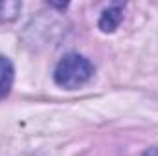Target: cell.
Listing matches in <instances>:
<instances>
[{"mask_svg":"<svg viewBox=\"0 0 158 156\" xmlns=\"http://www.w3.org/2000/svg\"><path fill=\"white\" fill-rule=\"evenodd\" d=\"M123 20V9L121 6H112L109 9H105L101 13V18H99V28L109 33V31H114L119 26V22Z\"/></svg>","mask_w":158,"mask_h":156,"instance_id":"7a4b0ae2","label":"cell"},{"mask_svg":"<svg viewBox=\"0 0 158 156\" xmlns=\"http://www.w3.org/2000/svg\"><path fill=\"white\" fill-rule=\"evenodd\" d=\"M13 84V64L7 57L0 55V99L6 97Z\"/></svg>","mask_w":158,"mask_h":156,"instance_id":"3957f363","label":"cell"},{"mask_svg":"<svg viewBox=\"0 0 158 156\" xmlns=\"http://www.w3.org/2000/svg\"><path fill=\"white\" fill-rule=\"evenodd\" d=\"M143 156H158V147H149V149L143 153Z\"/></svg>","mask_w":158,"mask_h":156,"instance_id":"5b68a950","label":"cell"},{"mask_svg":"<svg viewBox=\"0 0 158 156\" xmlns=\"http://www.w3.org/2000/svg\"><path fill=\"white\" fill-rule=\"evenodd\" d=\"M22 4L19 0H0V22H11L19 17Z\"/></svg>","mask_w":158,"mask_h":156,"instance_id":"277c9868","label":"cell"},{"mask_svg":"<svg viewBox=\"0 0 158 156\" xmlns=\"http://www.w3.org/2000/svg\"><path fill=\"white\" fill-rule=\"evenodd\" d=\"M94 76V66L88 59H85L79 53H68L64 55L53 72V79L59 86L74 90L83 86L88 79Z\"/></svg>","mask_w":158,"mask_h":156,"instance_id":"6da1fadb","label":"cell"}]
</instances>
